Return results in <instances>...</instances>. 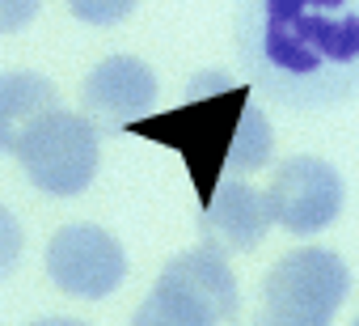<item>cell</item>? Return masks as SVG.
<instances>
[{
  "instance_id": "cell-2",
  "label": "cell",
  "mask_w": 359,
  "mask_h": 326,
  "mask_svg": "<svg viewBox=\"0 0 359 326\" xmlns=\"http://www.w3.org/2000/svg\"><path fill=\"white\" fill-rule=\"evenodd\" d=\"M245 106H250V85H237L224 72H199L182 106H173L165 115H144L127 123L123 131L173 148L187 161L199 204H208L229 170V152H233Z\"/></svg>"
},
{
  "instance_id": "cell-4",
  "label": "cell",
  "mask_w": 359,
  "mask_h": 326,
  "mask_svg": "<svg viewBox=\"0 0 359 326\" xmlns=\"http://www.w3.org/2000/svg\"><path fill=\"white\" fill-rule=\"evenodd\" d=\"M22 174L47 195H81L97 178V123L76 110H47L18 144Z\"/></svg>"
},
{
  "instance_id": "cell-8",
  "label": "cell",
  "mask_w": 359,
  "mask_h": 326,
  "mask_svg": "<svg viewBox=\"0 0 359 326\" xmlns=\"http://www.w3.org/2000/svg\"><path fill=\"white\" fill-rule=\"evenodd\" d=\"M81 102H85L89 119L97 127L123 131L127 123H135V119H144L152 110V102H156V77L135 56H110V60H102L85 77Z\"/></svg>"
},
{
  "instance_id": "cell-9",
  "label": "cell",
  "mask_w": 359,
  "mask_h": 326,
  "mask_svg": "<svg viewBox=\"0 0 359 326\" xmlns=\"http://www.w3.org/2000/svg\"><path fill=\"white\" fill-rule=\"evenodd\" d=\"M203 229L212 233L216 246L254 250L266 237V229H271V204L250 183H224L203 204Z\"/></svg>"
},
{
  "instance_id": "cell-3",
  "label": "cell",
  "mask_w": 359,
  "mask_h": 326,
  "mask_svg": "<svg viewBox=\"0 0 359 326\" xmlns=\"http://www.w3.org/2000/svg\"><path fill=\"white\" fill-rule=\"evenodd\" d=\"M237 313V280L216 246H195L177 254L161 280L152 284L148 301L140 305V322L165 326H216Z\"/></svg>"
},
{
  "instance_id": "cell-14",
  "label": "cell",
  "mask_w": 359,
  "mask_h": 326,
  "mask_svg": "<svg viewBox=\"0 0 359 326\" xmlns=\"http://www.w3.org/2000/svg\"><path fill=\"white\" fill-rule=\"evenodd\" d=\"M39 5L43 0H0V34H13V30L30 26Z\"/></svg>"
},
{
  "instance_id": "cell-12",
  "label": "cell",
  "mask_w": 359,
  "mask_h": 326,
  "mask_svg": "<svg viewBox=\"0 0 359 326\" xmlns=\"http://www.w3.org/2000/svg\"><path fill=\"white\" fill-rule=\"evenodd\" d=\"M140 0H68L72 18H81L85 26H118L135 13Z\"/></svg>"
},
{
  "instance_id": "cell-7",
  "label": "cell",
  "mask_w": 359,
  "mask_h": 326,
  "mask_svg": "<svg viewBox=\"0 0 359 326\" xmlns=\"http://www.w3.org/2000/svg\"><path fill=\"white\" fill-rule=\"evenodd\" d=\"M342 174L321 157H292L275 170L266 204L271 221H279L292 233H321L342 212Z\"/></svg>"
},
{
  "instance_id": "cell-10",
  "label": "cell",
  "mask_w": 359,
  "mask_h": 326,
  "mask_svg": "<svg viewBox=\"0 0 359 326\" xmlns=\"http://www.w3.org/2000/svg\"><path fill=\"white\" fill-rule=\"evenodd\" d=\"M55 85L39 72H5L0 77V152H18L22 136L55 110Z\"/></svg>"
},
{
  "instance_id": "cell-11",
  "label": "cell",
  "mask_w": 359,
  "mask_h": 326,
  "mask_svg": "<svg viewBox=\"0 0 359 326\" xmlns=\"http://www.w3.org/2000/svg\"><path fill=\"white\" fill-rule=\"evenodd\" d=\"M271 148H275V131H271V119L254 106H245L241 115V127H237V140H233V152H229V170L237 174H250V170H262L271 161Z\"/></svg>"
},
{
  "instance_id": "cell-6",
  "label": "cell",
  "mask_w": 359,
  "mask_h": 326,
  "mask_svg": "<svg viewBox=\"0 0 359 326\" xmlns=\"http://www.w3.org/2000/svg\"><path fill=\"white\" fill-rule=\"evenodd\" d=\"M47 275L68 296H110L127 275L123 246L97 225H64L47 242Z\"/></svg>"
},
{
  "instance_id": "cell-1",
  "label": "cell",
  "mask_w": 359,
  "mask_h": 326,
  "mask_svg": "<svg viewBox=\"0 0 359 326\" xmlns=\"http://www.w3.org/2000/svg\"><path fill=\"white\" fill-rule=\"evenodd\" d=\"M250 56L283 102H338L359 85V0H254Z\"/></svg>"
},
{
  "instance_id": "cell-13",
  "label": "cell",
  "mask_w": 359,
  "mask_h": 326,
  "mask_svg": "<svg viewBox=\"0 0 359 326\" xmlns=\"http://www.w3.org/2000/svg\"><path fill=\"white\" fill-rule=\"evenodd\" d=\"M22 246H26V233H22V225H18V216H13L5 204H0V280H5V275L18 267Z\"/></svg>"
},
{
  "instance_id": "cell-5",
  "label": "cell",
  "mask_w": 359,
  "mask_h": 326,
  "mask_svg": "<svg viewBox=\"0 0 359 326\" xmlns=\"http://www.w3.org/2000/svg\"><path fill=\"white\" fill-rule=\"evenodd\" d=\"M346 288H351V271H346L342 254L321 250V246H300L271 267V275L262 284V305H266L271 322L325 326L338 313Z\"/></svg>"
}]
</instances>
